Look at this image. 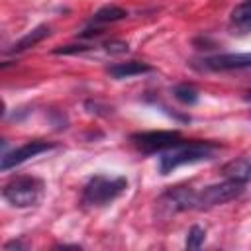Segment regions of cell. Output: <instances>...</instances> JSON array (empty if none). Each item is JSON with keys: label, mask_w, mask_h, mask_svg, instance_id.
<instances>
[{"label": "cell", "mask_w": 251, "mask_h": 251, "mask_svg": "<svg viewBox=\"0 0 251 251\" xmlns=\"http://www.w3.org/2000/svg\"><path fill=\"white\" fill-rule=\"evenodd\" d=\"M131 143L141 153H165L169 149H175L186 139L173 129H159V131H139L131 135Z\"/></svg>", "instance_id": "4"}, {"label": "cell", "mask_w": 251, "mask_h": 251, "mask_svg": "<svg viewBox=\"0 0 251 251\" xmlns=\"http://www.w3.org/2000/svg\"><path fill=\"white\" fill-rule=\"evenodd\" d=\"M173 94H175V98H176L178 102L188 104V106H192V104L198 102V90H196L192 84H188V82L176 84V86L173 88Z\"/></svg>", "instance_id": "13"}, {"label": "cell", "mask_w": 251, "mask_h": 251, "mask_svg": "<svg viewBox=\"0 0 251 251\" xmlns=\"http://www.w3.org/2000/svg\"><path fill=\"white\" fill-rule=\"evenodd\" d=\"M53 147H55V143L43 141V139L25 141L24 145L12 149L10 153H4L2 163H0V169H2V171H10V169H14V167H18V165H22V163H25V161H29L31 157H35V155H39V153H45V151H49V149H53Z\"/></svg>", "instance_id": "6"}, {"label": "cell", "mask_w": 251, "mask_h": 251, "mask_svg": "<svg viewBox=\"0 0 251 251\" xmlns=\"http://www.w3.org/2000/svg\"><path fill=\"white\" fill-rule=\"evenodd\" d=\"M218 151V143L212 141H186L175 149L161 153L159 157V173L169 175L182 165H194L206 159H212Z\"/></svg>", "instance_id": "1"}, {"label": "cell", "mask_w": 251, "mask_h": 251, "mask_svg": "<svg viewBox=\"0 0 251 251\" xmlns=\"http://www.w3.org/2000/svg\"><path fill=\"white\" fill-rule=\"evenodd\" d=\"M127 188V180L124 176H106L94 175L82 188V204L84 206H106L120 198Z\"/></svg>", "instance_id": "2"}, {"label": "cell", "mask_w": 251, "mask_h": 251, "mask_svg": "<svg viewBox=\"0 0 251 251\" xmlns=\"http://www.w3.org/2000/svg\"><path fill=\"white\" fill-rule=\"evenodd\" d=\"M243 182H237L233 178H226L224 182L218 184H210L204 190H200L196 194V208L204 210V208H212V206H220L226 204L233 198H237L243 192Z\"/></svg>", "instance_id": "5"}, {"label": "cell", "mask_w": 251, "mask_h": 251, "mask_svg": "<svg viewBox=\"0 0 251 251\" xmlns=\"http://www.w3.org/2000/svg\"><path fill=\"white\" fill-rule=\"evenodd\" d=\"M231 22L241 25V27H251V0L239 4L233 12H231Z\"/></svg>", "instance_id": "14"}, {"label": "cell", "mask_w": 251, "mask_h": 251, "mask_svg": "<svg viewBox=\"0 0 251 251\" xmlns=\"http://www.w3.org/2000/svg\"><path fill=\"white\" fill-rule=\"evenodd\" d=\"M245 100H251V92H249V94H247V96H245Z\"/></svg>", "instance_id": "18"}, {"label": "cell", "mask_w": 251, "mask_h": 251, "mask_svg": "<svg viewBox=\"0 0 251 251\" xmlns=\"http://www.w3.org/2000/svg\"><path fill=\"white\" fill-rule=\"evenodd\" d=\"M196 190H192L190 186H175L169 188L167 192L161 194L159 198V206L167 210V214H175V212H184L190 208H196Z\"/></svg>", "instance_id": "7"}, {"label": "cell", "mask_w": 251, "mask_h": 251, "mask_svg": "<svg viewBox=\"0 0 251 251\" xmlns=\"http://www.w3.org/2000/svg\"><path fill=\"white\" fill-rule=\"evenodd\" d=\"M84 49H86L84 45H67V47L55 49V53H57V55H69V53H80V51H84Z\"/></svg>", "instance_id": "17"}, {"label": "cell", "mask_w": 251, "mask_h": 251, "mask_svg": "<svg viewBox=\"0 0 251 251\" xmlns=\"http://www.w3.org/2000/svg\"><path fill=\"white\" fill-rule=\"evenodd\" d=\"M106 49L112 51V53H126L127 51V43H124V41H110V43H106Z\"/></svg>", "instance_id": "16"}, {"label": "cell", "mask_w": 251, "mask_h": 251, "mask_svg": "<svg viewBox=\"0 0 251 251\" xmlns=\"http://www.w3.org/2000/svg\"><path fill=\"white\" fill-rule=\"evenodd\" d=\"M51 33V29H49V25H37L35 29H31V31H27L16 45H14V49L12 51H16V53H20V51H25V49H29V47H33V45H37L39 41H43L47 35Z\"/></svg>", "instance_id": "11"}, {"label": "cell", "mask_w": 251, "mask_h": 251, "mask_svg": "<svg viewBox=\"0 0 251 251\" xmlns=\"http://www.w3.org/2000/svg\"><path fill=\"white\" fill-rule=\"evenodd\" d=\"M108 73H110V76H114V78H129V76H137V75L151 73V65L139 63V61H127V63L112 65V67L108 69Z\"/></svg>", "instance_id": "9"}, {"label": "cell", "mask_w": 251, "mask_h": 251, "mask_svg": "<svg viewBox=\"0 0 251 251\" xmlns=\"http://www.w3.org/2000/svg\"><path fill=\"white\" fill-rule=\"evenodd\" d=\"M204 239H206V229H202L200 226H192L186 233V247L188 249H198V247H202Z\"/></svg>", "instance_id": "15"}, {"label": "cell", "mask_w": 251, "mask_h": 251, "mask_svg": "<svg viewBox=\"0 0 251 251\" xmlns=\"http://www.w3.org/2000/svg\"><path fill=\"white\" fill-rule=\"evenodd\" d=\"M127 18V10L120 8V6H104L100 8L94 16H92V24H112V22H120Z\"/></svg>", "instance_id": "12"}, {"label": "cell", "mask_w": 251, "mask_h": 251, "mask_svg": "<svg viewBox=\"0 0 251 251\" xmlns=\"http://www.w3.org/2000/svg\"><path fill=\"white\" fill-rule=\"evenodd\" d=\"M224 176L247 184V182L251 180V161H247V159L229 161V163L224 167Z\"/></svg>", "instance_id": "10"}, {"label": "cell", "mask_w": 251, "mask_h": 251, "mask_svg": "<svg viewBox=\"0 0 251 251\" xmlns=\"http://www.w3.org/2000/svg\"><path fill=\"white\" fill-rule=\"evenodd\" d=\"M43 192V182L35 176H14L12 180H8L2 188V196L6 202H10L16 208H27L33 206Z\"/></svg>", "instance_id": "3"}, {"label": "cell", "mask_w": 251, "mask_h": 251, "mask_svg": "<svg viewBox=\"0 0 251 251\" xmlns=\"http://www.w3.org/2000/svg\"><path fill=\"white\" fill-rule=\"evenodd\" d=\"M204 67L210 71H243L251 69V53H222L204 59Z\"/></svg>", "instance_id": "8"}]
</instances>
